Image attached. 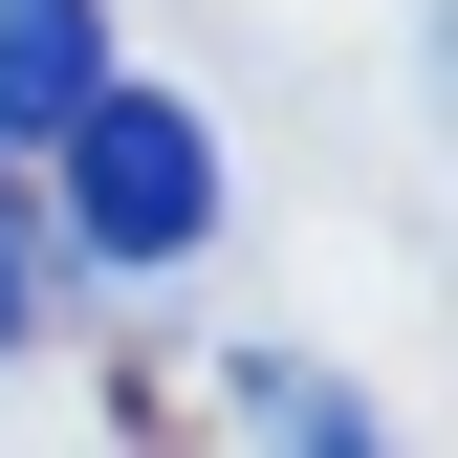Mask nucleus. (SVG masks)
Here are the masks:
<instances>
[{
  "label": "nucleus",
  "instance_id": "1",
  "mask_svg": "<svg viewBox=\"0 0 458 458\" xmlns=\"http://www.w3.org/2000/svg\"><path fill=\"white\" fill-rule=\"evenodd\" d=\"M44 153H66V262H109V284H175V262L218 241V131H197L175 88H131V66H109V88H88Z\"/></svg>",
  "mask_w": 458,
  "mask_h": 458
},
{
  "label": "nucleus",
  "instance_id": "2",
  "mask_svg": "<svg viewBox=\"0 0 458 458\" xmlns=\"http://www.w3.org/2000/svg\"><path fill=\"white\" fill-rule=\"evenodd\" d=\"M88 88H109V0H0V153L66 131Z\"/></svg>",
  "mask_w": 458,
  "mask_h": 458
},
{
  "label": "nucleus",
  "instance_id": "3",
  "mask_svg": "<svg viewBox=\"0 0 458 458\" xmlns=\"http://www.w3.org/2000/svg\"><path fill=\"white\" fill-rule=\"evenodd\" d=\"M241 437H262V458H371V393L306 371V350H241Z\"/></svg>",
  "mask_w": 458,
  "mask_h": 458
},
{
  "label": "nucleus",
  "instance_id": "4",
  "mask_svg": "<svg viewBox=\"0 0 458 458\" xmlns=\"http://www.w3.org/2000/svg\"><path fill=\"white\" fill-rule=\"evenodd\" d=\"M0 350H44V218L0 197Z\"/></svg>",
  "mask_w": 458,
  "mask_h": 458
}]
</instances>
